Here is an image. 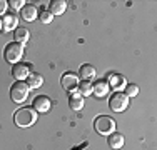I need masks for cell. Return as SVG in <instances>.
<instances>
[{"label":"cell","mask_w":157,"mask_h":150,"mask_svg":"<svg viewBox=\"0 0 157 150\" xmlns=\"http://www.w3.org/2000/svg\"><path fill=\"white\" fill-rule=\"evenodd\" d=\"M13 120H15V123L18 127H30L37 120V112L30 107H22L15 112Z\"/></svg>","instance_id":"1"},{"label":"cell","mask_w":157,"mask_h":150,"mask_svg":"<svg viewBox=\"0 0 157 150\" xmlns=\"http://www.w3.org/2000/svg\"><path fill=\"white\" fill-rule=\"evenodd\" d=\"M24 55V45L18 42H10L5 45V50H3V57L7 62L10 63H18V60Z\"/></svg>","instance_id":"2"},{"label":"cell","mask_w":157,"mask_h":150,"mask_svg":"<svg viewBox=\"0 0 157 150\" xmlns=\"http://www.w3.org/2000/svg\"><path fill=\"white\" fill-rule=\"evenodd\" d=\"M95 130L102 135H110L115 130V122L114 118L107 117V115H100L95 118Z\"/></svg>","instance_id":"3"},{"label":"cell","mask_w":157,"mask_h":150,"mask_svg":"<svg viewBox=\"0 0 157 150\" xmlns=\"http://www.w3.org/2000/svg\"><path fill=\"white\" fill-rule=\"evenodd\" d=\"M29 85L25 84V82H17V84L12 85V88H10V97H12L13 102L20 103V102H25L29 97Z\"/></svg>","instance_id":"4"},{"label":"cell","mask_w":157,"mask_h":150,"mask_svg":"<svg viewBox=\"0 0 157 150\" xmlns=\"http://www.w3.org/2000/svg\"><path fill=\"white\" fill-rule=\"evenodd\" d=\"M127 105H129V97L122 92H115L109 100V107L114 112H124L127 108Z\"/></svg>","instance_id":"5"},{"label":"cell","mask_w":157,"mask_h":150,"mask_svg":"<svg viewBox=\"0 0 157 150\" xmlns=\"http://www.w3.org/2000/svg\"><path fill=\"white\" fill-rule=\"evenodd\" d=\"M77 85H78V77H77V73L67 72V73L62 75V87L65 88V90L74 92V90L77 88Z\"/></svg>","instance_id":"6"},{"label":"cell","mask_w":157,"mask_h":150,"mask_svg":"<svg viewBox=\"0 0 157 150\" xmlns=\"http://www.w3.org/2000/svg\"><path fill=\"white\" fill-rule=\"evenodd\" d=\"M30 65H27V63H15L13 65V69H12V75L17 78L18 82H22L24 78H27L29 75H30Z\"/></svg>","instance_id":"7"},{"label":"cell","mask_w":157,"mask_h":150,"mask_svg":"<svg viewBox=\"0 0 157 150\" xmlns=\"http://www.w3.org/2000/svg\"><path fill=\"white\" fill-rule=\"evenodd\" d=\"M48 108H50V99L47 95H37L33 99V110L44 114V112H48Z\"/></svg>","instance_id":"8"},{"label":"cell","mask_w":157,"mask_h":150,"mask_svg":"<svg viewBox=\"0 0 157 150\" xmlns=\"http://www.w3.org/2000/svg\"><path fill=\"white\" fill-rule=\"evenodd\" d=\"M109 84L105 80H97L95 84H92V93L95 97H105L109 93Z\"/></svg>","instance_id":"9"},{"label":"cell","mask_w":157,"mask_h":150,"mask_svg":"<svg viewBox=\"0 0 157 150\" xmlns=\"http://www.w3.org/2000/svg\"><path fill=\"white\" fill-rule=\"evenodd\" d=\"M20 13H22V18L27 22H32L37 18V9H35V5H30V3H25L20 9Z\"/></svg>","instance_id":"10"},{"label":"cell","mask_w":157,"mask_h":150,"mask_svg":"<svg viewBox=\"0 0 157 150\" xmlns=\"http://www.w3.org/2000/svg\"><path fill=\"white\" fill-rule=\"evenodd\" d=\"M17 24H18V18L13 13L3 15V18H2V28H3V32H10V30H13V28L17 27Z\"/></svg>","instance_id":"11"},{"label":"cell","mask_w":157,"mask_h":150,"mask_svg":"<svg viewBox=\"0 0 157 150\" xmlns=\"http://www.w3.org/2000/svg\"><path fill=\"white\" fill-rule=\"evenodd\" d=\"M67 9V2H63V0H54V2H50V12L52 15H60L65 12Z\"/></svg>","instance_id":"12"},{"label":"cell","mask_w":157,"mask_h":150,"mask_svg":"<svg viewBox=\"0 0 157 150\" xmlns=\"http://www.w3.org/2000/svg\"><path fill=\"white\" fill-rule=\"evenodd\" d=\"M109 87L112 88H115L119 92V90H122L127 85V82H125V77H122V75H110V82H109Z\"/></svg>","instance_id":"13"},{"label":"cell","mask_w":157,"mask_h":150,"mask_svg":"<svg viewBox=\"0 0 157 150\" xmlns=\"http://www.w3.org/2000/svg\"><path fill=\"white\" fill-rule=\"evenodd\" d=\"M69 105H70V108L75 110V112L82 110V107H84V97H82L80 93H74L69 99Z\"/></svg>","instance_id":"14"},{"label":"cell","mask_w":157,"mask_h":150,"mask_svg":"<svg viewBox=\"0 0 157 150\" xmlns=\"http://www.w3.org/2000/svg\"><path fill=\"white\" fill-rule=\"evenodd\" d=\"M27 85H29V88H37V87H40V85H44V78H42V75H39V73H30L27 77Z\"/></svg>","instance_id":"15"},{"label":"cell","mask_w":157,"mask_h":150,"mask_svg":"<svg viewBox=\"0 0 157 150\" xmlns=\"http://www.w3.org/2000/svg\"><path fill=\"white\" fill-rule=\"evenodd\" d=\"M78 73H80V77L84 78V80H89V78H94L95 69H94V65H89V63H85V65H82V67H80Z\"/></svg>","instance_id":"16"},{"label":"cell","mask_w":157,"mask_h":150,"mask_svg":"<svg viewBox=\"0 0 157 150\" xmlns=\"http://www.w3.org/2000/svg\"><path fill=\"white\" fill-rule=\"evenodd\" d=\"M109 145L112 148H121L124 145V135L121 133H110L109 135Z\"/></svg>","instance_id":"17"},{"label":"cell","mask_w":157,"mask_h":150,"mask_svg":"<svg viewBox=\"0 0 157 150\" xmlns=\"http://www.w3.org/2000/svg\"><path fill=\"white\" fill-rule=\"evenodd\" d=\"M80 95H90L92 93V82L90 80H82L80 84L77 85Z\"/></svg>","instance_id":"18"},{"label":"cell","mask_w":157,"mask_h":150,"mask_svg":"<svg viewBox=\"0 0 157 150\" xmlns=\"http://www.w3.org/2000/svg\"><path fill=\"white\" fill-rule=\"evenodd\" d=\"M29 37H30V35H29V30L27 28H17L15 30V40L18 43H22V45L27 43Z\"/></svg>","instance_id":"19"},{"label":"cell","mask_w":157,"mask_h":150,"mask_svg":"<svg viewBox=\"0 0 157 150\" xmlns=\"http://www.w3.org/2000/svg\"><path fill=\"white\" fill-rule=\"evenodd\" d=\"M39 18H40V22H42V24H50V22L54 20V15L48 12V10H42Z\"/></svg>","instance_id":"20"},{"label":"cell","mask_w":157,"mask_h":150,"mask_svg":"<svg viewBox=\"0 0 157 150\" xmlns=\"http://www.w3.org/2000/svg\"><path fill=\"white\" fill-rule=\"evenodd\" d=\"M137 93H139V87L137 85H134V84L125 85V95L127 97H136Z\"/></svg>","instance_id":"21"},{"label":"cell","mask_w":157,"mask_h":150,"mask_svg":"<svg viewBox=\"0 0 157 150\" xmlns=\"http://www.w3.org/2000/svg\"><path fill=\"white\" fill-rule=\"evenodd\" d=\"M24 0H12V2H10V7H12L13 10H17V9H22V7H24Z\"/></svg>","instance_id":"22"},{"label":"cell","mask_w":157,"mask_h":150,"mask_svg":"<svg viewBox=\"0 0 157 150\" xmlns=\"http://www.w3.org/2000/svg\"><path fill=\"white\" fill-rule=\"evenodd\" d=\"M5 9H7V2L5 0H0V13L5 12Z\"/></svg>","instance_id":"23"},{"label":"cell","mask_w":157,"mask_h":150,"mask_svg":"<svg viewBox=\"0 0 157 150\" xmlns=\"http://www.w3.org/2000/svg\"><path fill=\"white\" fill-rule=\"evenodd\" d=\"M0 28H2V20H0Z\"/></svg>","instance_id":"24"}]
</instances>
